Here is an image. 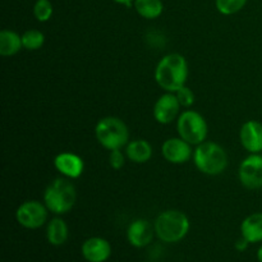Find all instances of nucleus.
<instances>
[{
  "label": "nucleus",
  "instance_id": "f257e3e1",
  "mask_svg": "<svg viewBox=\"0 0 262 262\" xmlns=\"http://www.w3.org/2000/svg\"><path fill=\"white\" fill-rule=\"evenodd\" d=\"M188 78V64L181 54H168L158 63L155 69V79L166 92H177L186 86Z\"/></svg>",
  "mask_w": 262,
  "mask_h": 262
},
{
  "label": "nucleus",
  "instance_id": "f03ea898",
  "mask_svg": "<svg viewBox=\"0 0 262 262\" xmlns=\"http://www.w3.org/2000/svg\"><path fill=\"white\" fill-rule=\"evenodd\" d=\"M189 220L186 214L178 210H166L156 217L154 223L155 234L164 243H178L189 232Z\"/></svg>",
  "mask_w": 262,
  "mask_h": 262
},
{
  "label": "nucleus",
  "instance_id": "7ed1b4c3",
  "mask_svg": "<svg viewBox=\"0 0 262 262\" xmlns=\"http://www.w3.org/2000/svg\"><path fill=\"white\" fill-rule=\"evenodd\" d=\"M194 165L207 176H219L227 169L228 156L224 148L215 142H202L193 152Z\"/></svg>",
  "mask_w": 262,
  "mask_h": 262
},
{
  "label": "nucleus",
  "instance_id": "20e7f679",
  "mask_svg": "<svg viewBox=\"0 0 262 262\" xmlns=\"http://www.w3.org/2000/svg\"><path fill=\"white\" fill-rule=\"evenodd\" d=\"M76 188L69 181L58 178L49 184L43 193V202L49 211L55 215H63L71 211L76 204Z\"/></svg>",
  "mask_w": 262,
  "mask_h": 262
},
{
  "label": "nucleus",
  "instance_id": "39448f33",
  "mask_svg": "<svg viewBox=\"0 0 262 262\" xmlns=\"http://www.w3.org/2000/svg\"><path fill=\"white\" fill-rule=\"evenodd\" d=\"M95 135L100 145L110 151L122 148L129 140V132L125 123L115 117L102 118L96 124Z\"/></svg>",
  "mask_w": 262,
  "mask_h": 262
},
{
  "label": "nucleus",
  "instance_id": "423d86ee",
  "mask_svg": "<svg viewBox=\"0 0 262 262\" xmlns=\"http://www.w3.org/2000/svg\"><path fill=\"white\" fill-rule=\"evenodd\" d=\"M179 137L191 145H200L207 137V123L200 113L194 110H186L179 115L177 123Z\"/></svg>",
  "mask_w": 262,
  "mask_h": 262
},
{
  "label": "nucleus",
  "instance_id": "0eeeda50",
  "mask_svg": "<svg viewBox=\"0 0 262 262\" xmlns=\"http://www.w3.org/2000/svg\"><path fill=\"white\" fill-rule=\"evenodd\" d=\"M49 209L46 205L31 200L20 205L15 211V219L18 224L26 229H38L48 220Z\"/></svg>",
  "mask_w": 262,
  "mask_h": 262
},
{
  "label": "nucleus",
  "instance_id": "6e6552de",
  "mask_svg": "<svg viewBox=\"0 0 262 262\" xmlns=\"http://www.w3.org/2000/svg\"><path fill=\"white\" fill-rule=\"evenodd\" d=\"M239 181L248 189H258L262 187V155L251 154L241 163Z\"/></svg>",
  "mask_w": 262,
  "mask_h": 262
},
{
  "label": "nucleus",
  "instance_id": "1a4fd4ad",
  "mask_svg": "<svg viewBox=\"0 0 262 262\" xmlns=\"http://www.w3.org/2000/svg\"><path fill=\"white\" fill-rule=\"evenodd\" d=\"M181 104L174 92H166L161 95L154 105V118L160 124H169L178 115Z\"/></svg>",
  "mask_w": 262,
  "mask_h": 262
},
{
  "label": "nucleus",
  "instance_id": "9d476101",
  "mask_svg": "<svg viewBox=\"0 0 262 262\" xmlns=\"http://www.w3.org/2000/svg\"><path fill=\"white\" fill-rule=\"evenodd\" d=\"M161 154L164 159L171 164H184L192 158L191 143L184 141L183 138H169L163 143Z\"/></svg>",
  "mask_w": 262,
  "mask_h": 262
},
{
  "label": "nucleus",
  "instance_id": "9b49d317",
  "mask_svg": "<svg viewBox=\"0 0 262 262\" xmlns=\"http://www.w3.org/2000/svg\"><path fill=\"white\" fill-rule=\"evenodd\" d=\"M81 253L87 262H106L112 256V246L105 238L91 237L83 242Z\"/></svg>",
  "mask_w": 262,
  "mask_h": 262
},
{
  "label": "nucleus",
  "instance_id": "f8f14e48",
  "mask_svg": "<svg viewBox=\"0 0 262 262\" xmlns=\"http://www.w3.org/2000/svg\"><path fill=\"white\" fill-rule=\"evenodd\" d=\"M155 228L145 219H137L132 222L127 230V239L130 246L136 248H143L152 242Z\"/></svg>",
  "mask_w": 262,
  "mask_h": 262
},
{
  "label": "nucleus",
  "instance_id": "ddd939ff",
  "mask_svg": "<svg viewBox=\"0 0 262 262\" xmlns=\"http://www.w3.org/2000/svg\"><path fill=\"white\" fill-rule=\"evenodd\" d=\"M241 143L250 154L262 152V124L256 120H248L241 128Z\"/></svg>",
  "mask_w": 262,
  "mask_h": 262
},
{
  "label": "nucleus",
  "instance_id": "4468645a",
  "mask_svg": "<svg viewBox=\"0 0 262 262\" xmlns=\"http://www.w3.org/2000/svg\"><path fill=\"white\" fill-rule=\"evenodd\" d=\"M54 165L61 176L71 179H77L82 176L84 169L83 160L72 152H61L54 159Z\"/></svg>",
  "mask_w": 262,
  "mask_h": 262
},
{
  "label": "nucleus",
  "instance_id": "2eb2a0df",
  "mask_svg": "<svg viewBox=\"0 0 262 262\" xmlns=\"http://www.w3.org/2000/svg\"><path fill=\"white\" fill-rule=\"evenodd\" d=\"M241 235L250 243L262 242V212H255L241 224Z\"/></svg>",
  "mask_w": 262,
  "mask_h": 262
},
{
  "label": "nucleus",
  "instance_id": "dca6fc26",
  "mask_svg": "<svg viewBox=\"0 0 262 262\" xmlns=\"http://www.w3.org/2000/svg\"><path fill=\"white\" fill-rule=\"evenodd\" d=\"M69 229L67 223L60 217H54L46 228V239L51 246H63L68 241Z\"/></svg>",
  "mask_w": 262,
  "mask_h": 262
},
{
  "label": "nucleus",
  "instance_id": "f3484780",
  "mask_svg": "<svg viewBox=\"0 0 262 262\" xmlns=\"http://www.w3.org/2000/svg\"><path fill=\"white\" fill-rule=\"evenodd\" d=\"M125 154L133 163L143 164L147 163L152 156V147L146 140H135L128 143Z\"/></svg>",
  "mask_w": 262,
  "mask_h": 262
},
{
  "label": "nucleus",
  "instance_id": "a211bd4d",
  "mask_svg": "<svg viewBox=\"0 0 262 262\" xmlns=\"http://www.w3.org/2000/svg\"><path fill=\"white\" fill-rule=\"evenodd\" d=\"M22 48V36L10 30H3L0 32V54L3 56L15 55Z\"/></svg>",
  "mask_w": 262,
  "mask_h": 262
},
{
  "label": "nucleus",
  "instance_id": "6ab92c4d",
  "mask_svg": "<svg viewBox=\"0 0 262 262\" xmlns=\"http://www.w3.org/2000/svg\"><path fill=\"white\" fill-rule=\"evenodd\" d=\"M135 9L138 14L146 19H155L161 15L164 5L161 0H135Z\"/></svg>",
  "mask_w": 262,
  "mask_h": 262
},
{
  "label": "nucleus",
  "instance_id": "aec40b11",
  "mask_svg": "<svg viewBox=\"0 0 262 262\" xmlns=\"http://www.w3.org/2000/svg\"><path fill=\"white\" fill-rule=\"evenodd\" d=\"M45 42V36L38 30H28L22 35V45L27 50H37Z\"/></svg>",
  "mask_w": 262,
  "mask_h": 262
},
{
  "label": "nucleus",
  "instance_id": "412c9836",
  "mask_svg": "<svg viewBox=\"0 0 262 262\" xmlns=\"http://www.w3.org/2000/svg\"><path fill=\"white\" fill-rule=\"evenodd\" d=\"M247 0H216V8L222 14L232 15L239 12L246 5Z\"/></svg>",
  "mask_w": 262,
  "mask_h": 262
},
{
  "label": "nucleus",
  "instance_id": "4be33fe9",
  "mask_svg": "<svg viewBox=\"0 0 262 262\" xmlns=\"http://www.w3.org/2000/svg\"><path fill=\"white\" fill-rule=\"evenodd\" d=\"M33 14L38 22H46L53 15V5L49 0H37L33 7Z\"/></svg>",
  "mask_w": 262,
  "mask_h": 262
},
{
  "label": "nucleus",
  "instance_id": "5701e85b",
  "mask_svg": "<svg viewBox=\"0 0 262 262\" xmlns=\"http://www.w3.org/2000/svg\"><path fill=\"white\" fill-rule=\"evenodd\" d=\"M174 94H176L181 106L189 107L194 104V94L192 92L191 89H188V87L186 86L181 87V89H179L177 92H174Z\"/></svg>",
  "mask_w": 262,
  "mask_h": 262
},
{
  "label": "nucleus",
  "instance_id": "b1692460",
  "mask_svg": "<svg viewBox=\"0 0 262 262\" xmlns=\"http://www.w3.org/2000/svg\"><path fill=\"white\" fill-rule=\"evenodd\" d=\"M109 163H110V166H112L113 169H115V170H119V169H122L123 166H124L125 159H124V155H123V152L120 151V148L110 151Z\"/></svg>",
  "mask_w": 262,
  "mask_h": 262
},
{
  "label": "nucleus",
  "instance_id": "393cba45",
  "mask_svg": "<svg viewBox=\"0 0 262 262\" xmlns=\"http://www.w3.org/2000/svg\"><path fill=\"white\" fill-rule=\"evenodd\" d=\"M250 245H251V243L248 242V241L246 239V238H243L242 235H241L239 239H238L237 242H235L234 247H235V250L239 251V252H245V251L247 250L248 246H250Z\"/></svg>",
  "mask_w": 262,
  "mask_h": 262
},
{
  "label": "nucleus",
  "instance_id": "a878e982",
  "mask_svg": "<svg viewBox=\"0 0 262 262\" xmlns=\"http://www.w3.org/2000/svg\"><path fill=\"white\" fill-rule=\"evenodd\" d=\"M115 3H118V4H123V5H127V7H130L132 5V2H135V0H114Z\"/></svg>",
  "mask_w": 262,
  "mask_h": 262
},
{
  "label": "nucleus",
  "instance_id": "bb28decb",
  "mask_svg": "<svg viewBox=\"0 0 262 262\" xmlns=\"http://www.w3.org/2000/svg\"><path fill=\"white\" fill-rule=\"evenodd\" d=\"M257 260L258 262H262V246L257 250Z\"/></svg>",
  "mask_w": 262,
  "mask_h": 262
},
{
  "label": "nucleus",
  "instance_id": "cd10ccee",
  "mask_svg": "<svg viewBox=\"0 0 262 262\" xmlns=\"http://www.w3.org/2000/svg\"><path fill=\"white\" fill-rule=\"evenodd\" d=\"M146 262H151V261H146Z\"/></svg>",
  "mask_w": 262,
  "mask_h": 262
}]
</instances>
